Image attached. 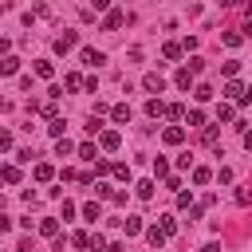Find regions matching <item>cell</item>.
Returning <instances> with one entry per match:
<instances>
[{"mask_svg":"<svg viewBox=\"0 0 252 252\" xmlns=\"http://www.w3.org/2000/svg\"><path fill=\"white\" fill-rule=\"evenodd\" d=\"M142 87H146L150 94H162V91H166V79H162V75H158V71H150V75L142 79Z\"/></svg>","mask_w":252,"mask_h":252,"instance_id":"cell-1","label":"cell"},{"mask_svg":"<svg viewBox=\"0 0 252 252\" xmlns=\"http://www.w3.org/2000/svg\"><path fill=\"white\" fill-rule=\"evenodd\" d=\"M79 59L87 63V67H99V63H103L107 55H103V51H94V47H83V51H79Z\"/></svg>","mask_w":252,"mask_h":252,"instance_id":"cell-2","label":"cell"},{"mask_svg":"<svg viewBox=\"0 0 252 252\" xmlns=\"http://www.w3.org/2000/svg\"><path fill=\"white\" fill-rule=\"evenodd\" d=\"M225 94H229V99H236V103H244V94H248V91H244L236 79H229V83H225Z\"/></svg>","mask_w":252,"mask_h":252,"instance_id":"cell-3","label":"cell"},{"mask_svg":"<svg viewBox=\"0 0 252 252\" xmlns=\"http://www.w3.org/2000/svg\"><path fill=\"white\" fill-rule=\"evenodd\" d=\"M20 71V59L16 55H4V59H0V75H16Z\"/></svg>","mask_w":252,"mask_h":252,"instance_id":"cell-4","label":"cell"},{"mask_svg":"<svg viewBox=\"0 0 252 252\" xmlns=\"http://www.w3.org/2000/svg\"><path fill=\"white\" fill-rule=\"evenodd\" d=\"M75 40H79L75 32H63V36L55 40V51H71V47H75Z\"/></svg>","mask_w":252,"mask_h":252,"instance_id":"cell-5","label":"cell"},{"mask_svg":"<svg viewBox=\"0 0 252 252\" xmlns=\"http://www.w3.org/2000/svg\"><path fill=\"white\" fill-rule=\"evenodd\" d=\"M99 142H103V150H118V142H122V138H118V130H103V134H99Z\"/></svg>","mask_w":252,"mask_h":252,"instance_id":"cell-6","label":"cell"},{"mask_svg":"<svg viewBox=\"0 0 252 252\" xmlns=\"http://www.w3.org/2000/svg\"><path fill=\"white\" fill-rule=\"evenodd\" d=\"M122 20H126V16H122L118 8H110V12H107V24H103V28H107V32H114V28H122Z\"/></svg>","mask_w":252,"mask_h":252,"instance_id":"cell-7","label":"cell"},{"mask_svg":"<svg viewBox=\"0 0 252 252\" xmlns=\"http://www.w3.org/2000/svg\"><path fill=\"white\" fill-rule=\"evenodd\" d=\"M40 233H44V236H55V233H59V220H55V217H44V220H40Z\"/></svg>","mask_w":252,"mask_h":252,"instance_id":"cell-8","label":"cell"},{"mask_svg":"<svg viewBox=\"0 0 252 252\" xmlns=\"http://www.w3.org/2000/svg\"><path fill=\"white\" fill-rule=\"evenodd\" d=\"M162 138H166L170 146H177V142H185V130H181V126H170V130H166Z\"/></svg>","mask_w":252,"mask_h":252,"instance_id":"cell-9","label":"cell"},{"mask_svg":"<svg viewBox=\"0 0 252 252\" xmlns=\"http://www.w3.org/2000/svg\"><path fill=\"white\" fill-rule=\"evenodd\" d=\"M122 229H126V236L142 233V217H126V220H122Z\"/></svg>","mask_w":252,"mask_h":252,"instance_id":"cell-10","label":"cell"},{"mask_svg":"<svg viewBox=\"0 0 252 252\" xmlns=\"http://www.w3.org/2000/svg\"><path fill=\"white\" fill-rule=\"evenodd\" d=\"M134 193H138L142 201H150V197H154V181H138V185H134Z\"/></svg>","mask_w":252,"mask_h":252,"instance_id":"cell-11","label":"cell"},{"mask_svg":"<svg viewBox=\"0 0 252 252\" xmlns=\"http://www.w3.org/2000/svg\"><path fill=\"white\" fill-rule=\"evenodd\" d=\"M36 75H40V79H51V75H55V67H51V59H40V63H36Z\"/></svg>","mask_w":252,"mask_h":252,"instance_id":"cell-12","label":"cell"},{"mask_svg":"<svg viewBox=\"0 0 252 252\" xmlns=\"http://www.w3.org/2000/svg\"><path fill=\"white\" fill-rule=\"evenodd\" d=\"M110 118H114V122H130V107H126V103H118V107L110 110Z\"/></svg>","mask_w":252,"mask_h":252,"instance_id":"cell-13","label":"cell"},{"mask_svg":"<svg viewBox=\"0 0 252 252\" xmlns=\"http://www.w3.org/2000/svg\"><path fill=\"white\" fill-rule=\"evenodd\" d=\"M193 99H197V103H209V99H213V87H205V83L193 87Z\"/></svg>","mask_w":252,"mask_h":252,"instance_id":"cell-14","label":"cell"},{"mask_svg":"<svg viewBox=\"0 0 252 252\" xmlns=\"http://www.w3.org/2000/svg\"><path fill=\"white\" fill-rule=\"evenodd\" d=\"M177 87H181V91L193 87V75H189V67H181V71H177Z\"/></svg>","mask_w":252,"mask_h":252,"instance_id":"cell-15","label":"cell"},{"mask_svg":"<svg viewBox=\"0 0 252 252\" xmlns=\"http://www.w3.org/2000/svg\"><path fill=\"white\" fill-rule=\"evenodd\" d=\"M0 177H4L8 185H16V181H20V170H16V166H4V170H0Z\"/></svg>","mask_w":252,"mask_h":252,"instance_id":"cell-16","label":"cell"},{"mask_svg":"<svg viewBox=\"0 0 252 252\" xmlns=\"http://www.w3.org/2000/svg\"><path fill=\"white\" fill-rule=\"evenodd\" d=\"M47 130H51L55 138H63V130H67V122H63V118H51V122H47Z\"/></svg>","mask_w":252,"mask_h":252,"instance_id":"cell-17","label":"cell"},{"mask_svg":"<svg viewBox=\"0 0 252 252\" xmlns=\"http://www.w3.org/2000/svg\"><path fill=\"white\" fill-rule=\"evenodd\" d=\"M146 114H154V118H158V114H166V107H162V99H150V103H146Z\"/></svg>","mask_w":252,"mask_h":252,"instance_id":"cell-18","label":"cell"},{"mask_svg":"<svg viewBox=\"0 0 252 252\" xmlns=\"http://www.w3.org/2000/svg\"><path fill=\"white\" fill-rule=\"evenodd\" d=\"M51 173H55V170H51L47 162H40V166H36V177H40V181H51Z\"/></svg>","mask_w":252,"mask_h":252,"instance_id":"cell-19","label":"cell"},{"mask_svg":"<svg viewBox=\"0 0 252 252\" xmlns=\"http://www.w3.org/2000/svg\"><path fill=\"white\" fill-rule=\"evenodd\" d=\"M220 71H225V75H229V79H233V75H236V71H240V59H229V63H220Z\"/></svg>","mask_w":252,"mask_h":252,"instance_id":"cell-20","label":"cell"},{"mask_svg":"<svg viewBox=\"0 0 252 252\" xmlns=\"http://www.w3.org/2000/svg\"><path fill=\"white\" fill-rule=\"evenodd\" d=\"M146 236H150V244H154V248H162V244H166V236H162V229H150Z\"/></svg>","mask_w":252,"mask_h":252,"instance_id":"cell-21","label":"cell"},{"mask_svg":"<svg viewBox=\"0 0 252 252\" xmlns=\"http://www.w3.org/2000/svg\"><path fill=\"white\" fill-rule=\"evenodd\" d=\"M99 213H103V209L94 205V201H91V205H83V217H87V220H99Z\"/></svg>","mask_w":252,"mask_h":252,"instance_id":"cell-22","label":"cell"},{"mask_svg":"<svg viewBox=\"0 0 252 252\" xmlns=\"http://www.w3.org/2000/svg\"><path fill=\"white\" fill-rule=\"evenodd\" d=\"M79 158H87V162H94L99 154H94V146H91V142H83V146H79Z\"/></svg>","mask_w":252,"mask_h":252,"instance_id":"cell-23","label":"cell"},{"mask_svg":"<svg viewBox=\"0 0 252 252\" xmlns=\"http://www.w3.org/2000/svg\"><path fill=\"white\" fill-rule=\"evenodd\" d=\"M154 173H158V177H166V173H170V166H166V158H154Z\"/></svg>","mask_w":252,"mask_h":252,"instance_id":"cell-24","label":"cell"},{"mask_svg":"<svg viewBox=\"0 0 252 252\" xmlns=\"http://www.w3.org/2000/svg\"><path fill=\"white\" fill-rule=\"evenodd\" d=\"M162 55H166V59H177V55H181V44H166Z\"/></svg>","mask_w":252,"mask_h":252,"instance_id":"cell-25","label":"cell"},{"mask_svg":"<svg viewBox=\"0 0 252 252\" xmlns=\"http://www.w3.org/2000/svg\"><path fill=\"white\" fill-rule=\"evenodd\" d=\"M71 244H75V248H91V236H87V233H75Z\"/></svg>","mask_w":252,"mask_h":252,"instance_id":"cell-26","label":"cell"},{"mask_svg":"<svg viewBox=\"0 0 252 252\" xmlns=\"http://www.w3.org/2000/svg\"><path fill=\"white\" fill-rule=\"evenodd\" d=\"M71 150H75V146H71L67 138H59V142H55V154H59V158H63V154H71Z\"/></svg>","mask_w":252,"mask_h":252,"instance_id":"cell-27","label":"cell"},{"mask_svg":"<svg viewBox=\"0 0 252 252\" xmlns=\"http://www.w3.org/2000/svg\"><path fill=\"white\" fill-rule=\"evenodd\" d=\"M201 67H205V59H201V55H193V59H189V75H197Z\"/></svg>","mask_w":252,"mask_h":252,"instance_id":"cell-28","label":"cell"},{"mask_svg":"<svg viewBox=\"0 0 252 252\" xmlns=\"http://www.w3.org/2000/svg\"><path fill=\"white\" fill-rule=\"evenodd\" d=\"M217 118H220V122H229V118H233V107H229V103H225V107H217Z\"/></svg>","mask_w":252,"mask_h":252,"instance_id":"cell-29","label":"cell"},{"mask_svg":"<svg viewBox=\"0 0 252 252\" xmlns=\"http://www.w3.org/2000/svg\"><path fill=\"white\" fill-rule=\"evenodd\" d=\"M189 126H205V114L201 110H189Z\"/></svg>","mask_w":252,"mask_h":252,"instance_id":"cell-30","label":"cell"},{"mask_svg":"<svg viewBox=\"0 0 252 252\" xmlns=\"http://www.w3.org/2000/svg\"><path fill=\"white\" fill-rule=\"evenodd\" d=\"M114 177L118 181H130V166H114Z\"/></svg>","mask_w":252,"mask_h":252,"instance_id":"cell-31","label":"cell"},{"mask_svg":"<svg viewBox=\"0 0 252 252\" xmlns=\"http://www.w3.org/2000/svg\"><path fill=\"white\" fill-rule=\"evenodd\" d=\"M236 201L240 205H252V189H236Z\"/></svg>","mask_w":252,"mask_h":252,"instance_id":"cell-32","label":"cell"},{"mask_svg":"<svg viewBox=\"0 0 252 252\" xmlns=\"http://www.w3.org/2000/svg\"><path fill=\"white\" fill-rule=\"evenodd\" d=\"M158 229H162V236H170V233H173L177 225H173V217H166V220H162V225H158Z\"/></svg>","mask_w":252,"mask_h":252,"instance_id":"cell-33","label":"cell"},{"mask_svg":"<svg viewBox=\"0 0 252 252\" xmlns=\"http://www.w3.org/2000/svg\"><path fill=\"white\" fill-rule=\"evenodd\" d=\"M0 150H12V134L8 130H0Z\"/></svg>","mask_w":252,"mask_h":252,"instance_id":"cell-34","label":"cell"},{"mask_svg":"<svg viewBox=\"0 0 252 252\" xmlns=\"http://www.w3.org/2000/svg\"><path fill=\"white\" fill-rule=\"evenodd\" d=\"M201 252H220V244H217V240H209V244H205Z\"/></svg>","mask_w":252,"mask_h":252,"instance_id":"cell-35","label":"cell"},{"mask_svg":"<svg viewBox=\"0 0 252 252\" xmlns=\"http://www.w3.org/2000/svg\"><path fill=\"white\" fill-rule=\"evenodd\" d=\"M244 150H252V130H244Z\"/></svg>","mask_w":252,"mask_h":252,"instance_id":"cell-36","label":"cell"},{"mask_svg":"<svg viewBox=\"0 0 252 252\" xmlns=\"http://www.w3.org/2000/svg\"><path fill=\"white\" fill-rule=\"evenodd\" d=\"M107 252H126V248H122V244L114 240V244H107Z\"/></svg>","mask_w":252,"mask_h":252,"instance_id":"cell-37","label":"cell"},{"mask_svg":"<svg viewBox=\"0 0 252 252\" xmlns=\"http://www.w3.org/2000/svg\"><path fill=\"white\" fill-rule=\"evenodd\" d=\"M244 103H248V107H252V91H248V94H244Z\"/></svg>","mask_w":252,"mask_h":252,"instance_id":"cell-38","label":"cell"}]
</instances>
